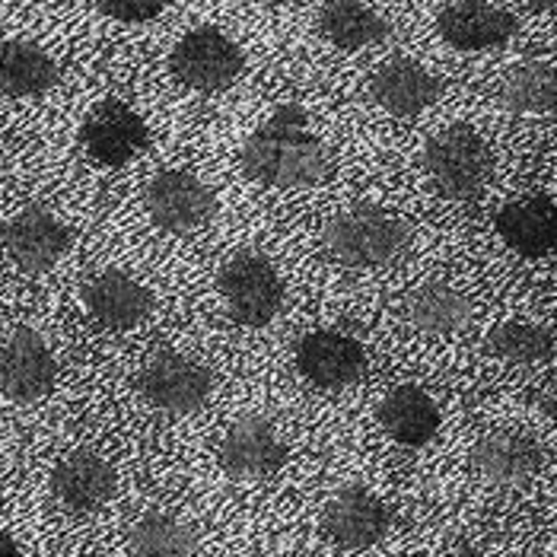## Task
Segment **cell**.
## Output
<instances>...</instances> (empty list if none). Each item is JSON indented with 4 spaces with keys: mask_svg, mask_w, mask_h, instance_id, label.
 <instances>
[{
    "mask_svg": "<svg viewBox=\"0 0 557 557\" xmlns=\"http://www.w3.org/2000/svg\"><path fill=\"white\" fill-rule=\"evenodd\" d=\"M58 383V360L39 332L16 329L0 342V395L39 401Z\"/></svg>",
    "mask_w": 557,
    "mask_h": 557,
    "instance_id": "7",
    "label": "cell"
},
{
    "mask_svg": "<svg viewBox=\"0 0 557 557\" xmlns=\"http://www.w3.org/2000/svg\"><path fill=\"white\" fill-rule=\"evenodd\" d=\"M449 557H487V555H481V552H474V548H459L456 555H449Z\"/></svg>",
    "mask_w": 557,
    "mask_h": 557,
    "instance_id": "31",
    "label": "cell"
},
{
    "mask_svg": "<svg viewBox=\"0 0 557 557\" xmlns=\"http://www.w3.org/2000/svg\"><path fill=\"white\" fill-rule=\"evenodd\" d=\"M386 504L367 487H347L325 510V535L347 552L376 545L386 535Z\"/></svg>",
    "mask_w": 557,
    "mask_h": 557,
    "instance_id": "17",
    "label": "cell"
},
{
    "mask_svg": "<svg viewBox=\"0 0 557 557\" xmlns=\"http://www.w3.org/2000/svg\"><path fill=\"white\" fill-rule=\"evenodd\" d=\"M134 557H195V535L170 513L140 516L131 529Z\"/></svg>",
    "mask_w": 557,
    "mask_h": 557,
    "instance_id": "25",
    "label": "cell"
},
{
    "mask_svg": "<svg viewBox=\"0 0 557 557\" xmlns=\"http://www.w3.org/2000/svg\"><path fill=\"white\" fill-rule=\"evenodd\" d=\"M0 236L13 264L29 274H42L54 268L71 246V230L42 208L20 211L13 220H7Z\"/></svg>",
    "mask_w": 557,
    "mask_h": 557,
    "instance_id": "11",
    "label": "cell"
},
{
    "mask_svg": "<svg viewBox=\"0 0 557 557\" xmlns=\"http://www.w3.org/2000/svg\"><path fill=\"white\" fill-rule=\"evenodd\" d=\"M147 214L170 233H191L214 216V195L191 172L163 170L147 185Z\"/></svg>",
    "mask_w": 557,
    "mask_h": 557,
    "instance_id": "8",
    "label": "cell"
},
{
    "mask_svg": "<svg viewBox=\"0 0 557 557\" xmlns=\"http://www.w3.org/2000/svg\"><path fill=\"white\" fill-rule=\"evenodd\" d=\"M150 140L144 119L119 99H109L89 112L81 128L84 150L102 166H125Z\"/></svg>",
    "mask_w": 557,
    "mask_h": 557,
    "instance_id": "9",
    "label": "cell"
},
{
    "mask_svg": "<svg viewBox=\"0 0 557 557\" xmlns=\"http://www.w3.org/2000/svg\"><path fill=\"white\" fill-rule=\"evenodd\" d=\"M119 474L99 453L77 449L64 456L51 472V494L71 513H92L112 500Z\"/></svg>",
    "mask_w": 557,
    "mask_h": 557,
    "instance_id": "12",
    "label": "cell"
},
{
    "mask_svg": "<svg viewBox=\"0 0 557 557\" xmlns=\"http://www.w3.org/2000/svg\"><path fill=\"white\" fill-rule=\"evenodd\" d=\"M380 424L398 446L421 449L440 430V408L424 388L398 386L380 405Z\"/></svg>",
    "mask_w": 557,
    "mask_h": 557,
    "instance_id": "20",
    "label": "cell"
},
{
    "mask_svg": "<svg viewBox=\"0 0 557 557\" xmlns=\"http://www.w3.org/2000/svg\"><path fill=\"white\" fill-rule=\"evenodd\" d=\"M408 319L414 322V329L430 332V335L462 332L472 322V300L462 290H456L443 281H433L411 294Z\"/></svg>",
    "mask_w": 557,
    "mask_h": 557,
    "instance_id": "23",
    "label": "cell"
},
{
    "mask_svg": "<svg viewBox=\"0 0 557 557\" xmlns=\"http://www.w3.org/2000/svg\"><path fill=\"white\" fill-rule=\"evenodd\" d=\"M170 67L182 86L198 92H220L239 81L246 71V54L226 33L201 26L172 48Z\"/></svg>",
    "mask_w": 557,
    "mask_h": 557,
    "instance_id": "5",
    "label": "cell"
},
{
    "mask_svg": "<svg viewBox=\"0 0 557 557\" xmlns=\"http://www.w3.org/2000/svg\"><path fill=\"white\" fill-rule=\"evenodd\" d=\"M140 395L170 414H191L198 411L214 388V376L191 357L182 354H157L137 376Z\"/></svg>",
    "mask_w": 557,
    "mask_h": 557,
    "instance_id": "6",
    "label": "cell"
},
{
    "mask_svg": "<svg viewBox=\"0 0 557 557\" xmlns=\"http://www.w3.org/2000/svg\"><path fill=\"white\" fill-rule=\"evenodd\" d=\"M268 3H284V0H268Z\"/></svg>",
    "mask_w": 557,
    "mask_h": 557,
    "instance_id": "32",
    "label": "cell"
},
{
    "mask_svg": "<svg viewBox=\"0 0 557 557\" xmlns=\"http://www.w3.org/2000/svg\"><path fill=\"white\" fill-rule=\"evenodd\" d=\"M494 223L500 239L519 256L545 258L557 252V205L548 198L507 205Z\"/></svg>",
    "mask_w": 557,
    "mask_h": 557,
    "instance_id": "19",
    "label": "cell"
},
{
    "mask_svg": "<svg viewBox=\"0 0 557 557\" xmlns=\"http://www.w3.org/2000/svg\"><path fill=\"white\" fill-rule=\"evenodd\" d=\"M287 462V443L261 418L233 424L220 443V466L236 481H264Z\"/></svg>",
    "mask_w": 557,
    "mask_h": 557,
    "instance_id": "10",
    "label": "cell"
},
{
    "mask_svg": "<svg viewBox=\"0 0 557 557\" xmlns=\"http://www.w3.org/2000/svg\"><path fill=\"white\" fill-rule=\"evenodd\" d=\"M424 170L440 195L469 201L491 178L494 160L478 131L469 125H456L430 140L424 150Z\"/></svg>",
    "mask_w": 557,
    "mask_h": 557,
    "instance_id": "3",
    "label": "cell"
},
{
    "mask_svg": "<svg viewBox=\"0 0 557 557\" xmlns=\"http://www.w3.org/2000/svg\"><path fill=\"white\" fill-rule=\"evenodd\" d=\"M367 354L342 332H309L297 344V370L319 388H344L363 376Z\"/></svg>",
    "mask_w": 557,
    "mask_h": 557,
    "instance_id": "14",
    "label": "cell"
},
{
    "mask_svg": "<svg viewBox=\"0 0 557 557\" xmlns=\"http://www.w3.org/2000/svg\"><path fill=\"white\" fill-rule=\"evenodd\" d=\"M472 462L474 472L484 481L500 484V487H516V484H525L539 474L542 462H545V453H542L539 440L529 433L497 430V433H487L474 446Z\"/></svg>",
    "mask_w": 557,
    "mask_h": 557,
    "instance_id": "16",
    "label": "cell"
},
{
    "mask_svg": "<svg viewBox=\"0 0 557 557\" xmlns=\"http://www.w3.org/2000/svg\"><path fill=\"white\" fill-rule=\"evenodd\" d=\"M532 10H555L557 7V0H525Z\"/></svg>",
    "mask_w": 557,
    "mask_h": 557,
    "instance_id": "30",
    "label": "cell"
},
{
    "mask_svg": "<svg viewBox=\"0 0 557 557\" xmlns=\"http://www.w3.org/2000/svg\"><path fill=\"white\" fill-rule=\"evenodd\" d=\"M436 29L443 42L459 51H484L510 42L519 33V23L513 13L487 0H456L436 16Z\"/></svg>",
    "mask_w": 557,
    "mask_h": 557,
    "instance_id": "13",
    "label": "cell"
},
{
    "mask_svg": "<svg viewBox=\"0 0 557 557\" xmlns=\"http://www.w3.org/2000/svg\"><path fill=\"white\" fill-rule=\"evenodd\" d=\"M484 347L487 354L510 363H542L555 354V335L532 322H504L491 329Z\"/></svg>",
    "mask_w": 557,
    "mask_h": 557,
    "instance_id": "26",
    "label": "cell"
},
{
    "mask_svg": "<svg viewBox=\"0 0 557 557\" xmlns=\"http://www.w3.org/2000/svg\"><path fill=\"white\" fill-rule=\"evenodd\" d=\"M504 106L516 115H542L557 122V67L522 64L504 84Z\"/></svg>",
    "mask_w": 557,
    "mask_h": 557,
    "instance_id": "24",
    "label": "cell"
},
{
    "mask_svg": "<svg viewBox=\"0 0 557 557\" xmlns=\"http://www.w3.org/2000/svg\"><path fill=\"white\" fill-rule=\"evenodd\" d=\"M319 29L342 51H360L388 39L392 26L373 7L360 0H329L319 13Z\"/></svg>",
    "mask_w": 557,
    "mask_h": 557,
    "instance_id": "21",
    "label": "cell"
},
{
    "mask_svg": "<svg viewBox=\"0 0 557 557\" xmlns=\"http://www.w3.org/2000/svg\"><path fill=\"white\" fill-rule=\"evenodd\" d=\"M0 557H23L20 555V548H16V542L0 529Z\"/></svg>",
    "mask_w": 557,
    "mask_h": 557,
    "instance_id": "28",
    "label": "cell"
},
{
    "mask_svg": "<svg viewBox=\"0 0 557 557\" xmlns=\"http://www.w3.org/2000/svg\"><path fill=\"white\" fill-rule=\"evenodd\" d=\"M220 297L236 325L261 329L284 306V281L264 256H236L220 271Z\"/></svg>",
    "mask_w": 557,
    "mask_h": 557,
    "instance_id": "4",
    "label": "cell"
},
{
    "mask_svg": "<svg viewBox=\"0 0 557 557\" xmlns=\"http://www.w3.org/2000/svg\"><path fill=\"white\" fill-rule=\"evenodd\" d=\"M170 7V0H99V10L119 23H147L157 20L163 10Z\"/></svg>",
    "mask_w": 557,
    "mask_h": 557,
    "instance_id": "27",
    "label": "cell"
},
{
    "mask_svg": "<svg viewBox=\"0 0 557 557\" xmlns=\"http://www.w3.org/2000/svg\"><path fill=\"white\" fill-rule=\"evenodd\" d=\"M443 92V81L430 74L424 64L411 58H395L383 64L373 81H370V96L380 109H386L395 119H414L424 109H430Z\"/></svg>",
    "mask_w": 557,
    "mask_h": 557,
    "instance_id": "15",
    "label": "cell"
},
{
    "mask_svg": "<svg viewBox=\"0 0 557 557\" xmlns=\"http://www.w3.org/2000/svg\"><path fill=\"white\" fill-rule=\"evenodd\" d=\"M84 302L99 325L115 329V332L140 325L153 309V300L144 290V284H137L134 277L122 274V271L96 274L84 287Z\"/></svg>",
    "mask_w": 557,
    "mask_h": 557,
    "instance_id": "18",
    "label": "cell"
},
{
    "mask_svg": "<svg viewBox=\"0 0 557 557\" xmlns=\"http://www.w3.org/2000/svg\"><path fill=\"white\" fill-rule=\"evenodd\" d=\"M411 239L408 220L386 208H354L332 216L322 230V246L329 256L350 268H376L398 256Z\"/></svg>",
    "mask_w": 557,
    "mask_h": 557,
    "instance_id": "2",
    "label": "cell"
},
{
    "mask_svg": "<svg viewBox=\"0 0 557 557\" xmlns=\"http://www.w3.org/2000/svg\"><path fill=\"white\" fill-rule=\"evenodd\" d=\"M58 64L33 42H0V92L13 99L42 96L58 86Z\"/></svg>",
    "mask_w": 557,
    "mask_h": 557,
    "instance_id": "22",
    "label": "cell"
},
{
    "mask_svg": "<svg viewBox=\"0 0 557 557\" xmlns=\"http://www.w3.org/2000/svg\"><path fill=\"white\" fill-rule=\"evenodd\" d=\"M542 411H545L552 421H557V392H548V395L542 398Z\"/></svg>",
    "mask_w": 557,
    "mask_h": 557,
    "instance_id": "29",
    "label": "cell"
},
{
    "mask_svg": "<svg viewBox=\"0 0 557 557\" xmlns=\"http://www.w3.org/2000/svg\"><path fill=\"white\" fill-rule=\"evenodd\" d=\"M243 170L268 188H306L325 175L329 150L309 131L306 109L287 102L243 144Z\"/></svg>",
    "mask_w": 557,
    "mask_h": 557,
    "instance_id": "1",
    "label": "cell"
}]
</instances>
